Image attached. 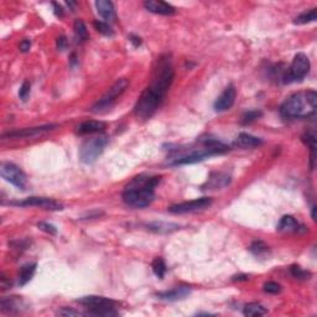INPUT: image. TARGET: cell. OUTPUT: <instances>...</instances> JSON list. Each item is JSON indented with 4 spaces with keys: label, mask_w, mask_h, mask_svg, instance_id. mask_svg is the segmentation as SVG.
I'll return each instance as SVG.
<instances>
[{
    "label": "cell",
    "mask_w": 317,
    "mask_h": 317,
    "mask_svg": "<svg viewBox=\"0 0 317 317\" xmlns=\"http://www.w3.org/2000/svg\"><path fill=\"white\" fill-rule=\"evenodd\" d=\"M161 177L156 175L137 176L124 189L122 198L128 207L145 208L155 200V189L160 184Z\"/></svg>",
    "instance_id": "obj_1"
},
{
    "label": "cell",
    "mask_w": 317,
    "mask_h": 317,
    "mask_svg": "<svg viewBox=\"0 0 317 317\" xmlns=\"http://www.w3.org/2000/svg\"><path fill=\"white\" fill-rule=\"evenodd\" d=\"M317 106L316 90H301L291 95L280 106L281 117L289 119H302L315 114Z\"/></svg>",
    "instance_id": "obj_2"
},
{
    "label": "cell",
    "mask_w": 317,
    "mask_h": 317,
    "mask_svg": "<svg viewBox=\"0 0 317 317\" xmlns=\"http://www.w3.org/2000/svg\"><path fill=\"white\" fill-rule=\"evenodd\" d=\"M203 148L201 149H194V150L190 151L189 154H185V155L178 156V158L173 159L172 162H170V165L172 166H178V165H191L196 164V162L203 161V160L212 158V156L220 155V154H224L227 151H230V148L225 144H223L222 142L217 139H207L201 140Z\"/></svg>",
    "instance_id": "obj_3"
},
{
    "label": "cell",
    "mask_w": 317,
    "mask_h": 317,
    "mask_svg": "<svg viewBox=\"0 0 317 317\" xmlns=\"http://www.w3.org/2000/svg\"><path fill=\"white\" fill-rule=\"evenodd\" d=\"M77 302H79V304L88 308L85 315L110 317L117 316L119 313L115 310V302L108 299V297L89 295V296L81 297V299L77 300Z\"/></svg>",
    "instance_id": "obj_4"
},
{
    "label": "cell",
    "mask_w": 317,
    "mask_h": 317,
    "mask_svg": "<svg viewBox=\"0 0 317 317\" xmlns=\"http://www.w3.org/2000/svg\"><path fill=\"white\" fill-rule=\"evenodd\" d=\"M164 98L160 97L158 93L151 90L150 88H145L140 97L138 98L137 104L134 107V114L135 117L139 119L148 120L153 117L161 106Z\"/></svg>",
    "instance_id": "obj_5"
},
{
    "label": "cell",
    "mask_w": 317,
    "mask_h": 317,
    "mask_svg": "<svg viewBox=\"0 0 317 317\" xmlns=\"http://www.w3.org/2000/svg\"><path fill=\"white\" fill-rule=\"evenodd\" d=\"M129 81L126 78H120L115 82L112 87L109 88L108 92L103 96L95 106L90 108V112L95 113V114H103L107 113L114 107L115 102L118 101V98L125 92V89L128 88Z\"/></svg>",
    "instance_id": "obj_6"
},
{
    "label": "cell",
    "mask_w": 317,
    "mask_h": 317,
    "mask_svg": "<svg viewBox=\"0 0 317 317\" xmlns=\"http://www.w3.org/2000/svg\"><path fill=\"white\" fill-rule=\"evenodd\" d=\"M109 142V138L106 135H99V137L92 138L83 142V144L79 148V159L83 164L92 165L97 161V159L102 155L104 148L107 147Z\"/></svg>",
    "instance_id": "obj_7"
},
{
    "label": "cell",
    "mask_w": 317,
    "mask_h": 317,
    "mask_svg": "<svg viewBox=\"0 0 317 317\" xmlns=\"http://www.w3.org/2000/svg\"><path fill=\"white\" fill-rule=\"evenodd\" d=\"M310 72V60L305 54H297L294 57L290 67L284 71L281 76V82L284 84L296 83L302 81Z\"/></svg>",
    "instance_id": "obj_8"
},
{
    "label": "cell",
    "mask_w": 317,
    "mask_h": 317,
    "mask_svg": "<svg viewBox=\"0 0 317 317\" xmlns=\"http://www.w3.org/2000/svg\"><path fill=\"white\" fill-rule=\"evenodd\" d=\"M0 175H2V177L5 181L18 187L19 190H23L24 191L26 189V175H25L24 171L20 167L16 166L13 162H3L2 166H0Z\"/></svg>",
    "instance_id": "obj_9"
},
{
    "label": "cell",
    "mask_w": 317,
    "mask_h": 317,
    "mask_svg": "<svg viewBox=\"0 0 317 317\" xmlns=\"http://www.w3.org/2000/svg\"><path fill=\"white\" fill-rule=\"evenodd\" d=\"M211 197H201L196 198L192 201H186V202L177 203L169 207V212L172 214H185V213H194V212L203 211V209L211 207L212 205Z\"/></svg>",
    "instance_id": "obj_10"
},
{
    "label": "cell",
    "mask_w": 317,
    "mask_h": 317,
    "mask_svg": "<svg viewBox=\"0 0 317 317\" xmlns=\"http://www.w3.org/2000/svg\"><path fill=\"white\" fill-rule=\"evenodd\" d=\"M59 128V124H45L40 126H32V128H24L19 130L8 131L3 134V139H23V138H34L37 135L49 133L54 129Z\"/></svg>",
    "instance_id": "obj_11"
},
{
    "label": "cell",
    "mask_w": 317,
    "mask_h": 317,
    "mask_svg": "<svg viewBox=\"0 0 317 317\" xmlns=\"http://www.w3.org/2000/svg\"><path fill=\"white\" fill-rule=\"evenodd\" d=\"M13 205L21 206V207H38L48 209V211H61L63 209L61 203L48 197H29L21 201V202H14Z\"/></svg>",
    "instance_id": "obj_12"
},
{
    "label": "cell",
    "mask_w": 317,
    "mask_h": 317,
    "mask_svg": "<svg viewBox=\"0 0 317 317\" xmlns=\"http://www.w3.org/2000/svg\"><path fill=\"white\" fill-rule=\"evenodd\" d=\"M237 90L233 84H230L228 87L224 88L220 96L216 99L213 104V108L216 112H225V110L231 109L233 107L234 102H236Z\"/></svg>",
    "instance_id": "obj_13"
},
{
    "label": "cell",
    "mask_w": 317,
    "mask_h": 317,
    "mask_svg": "<svg viewBox=\"0 0 317 317\" xmlns=\"http://www.w3.org/2000/svg\"><path fill=\"white\" fill-rule=\"evenodd\" d=\"M190 294H191V289H190L189 286H178V288L171 289V290L158 293L156 294V297H158L159 300H162V301L175 302L186 299Z\"/></svg>",
    "instance_id": "obj_14"
},
{
    "label": "cell",
    "mask_w": 317,
    "mask_h": 317,
    "mask_svg": "<svg viewBox=\"0 0 317 317\" xmlns=\"http://www.w3.org/2000/svg\"><path fill=\"white\" fill-rule=\"evenodd\" d=\"M144 7L148 12L158 14V15H173L176 12L172 5L161 0H148L144 3Z\"/></svg>",
    "instance_id": "obj_15"
},
{
    "label": "cell",
    "mask_w": 317,
    "mask_h": 317,
    "mask_svg": "<svg viewBox=\"0 0 317 317\" xmlns=\"http://www.w3.org/2000/svg\"><path fill=\"white\" fill-rule=\"evenodd\" d=\"M231 184V176L223 172H213L206 184L203 185V190H219L224 189Z\"/></svg>",
    "instance_id": "obj_16"
},
{
    "label": "cell",
    "mask_w": 317,
    "mask_h": 317,
    "mask_svg": "<svg viewBox=\"0 0 317 317\" xmlns=\"http://www.w3.org/2000/svg\"><path fill=\"white\" fill-rule=\"evenodd\" d=\"M25 304L18 296L3 297L0 301V310L4 313H19L24 310Z\"/></svg>",
    "instance_id": "obj_17"
},
{
    "label": "cell",
    "mask_w": 317,
    "mask_h": 317,
    "mask_svg": "<svg viewBox=\"0 0 317 317\" xmlns=\"http://www.w3.org/2000/svg\"><path fill=\"white\" fill-rule=\"evenodd\" d=\"M96 8H97V13L99 14L101 18H103L106 20V23H113L117 19L115 15L114 5L112 2L108 0H97L96 2Z\"/></svg>",
    "instance_id": "obj_18"
},
{
    "label": "cell",
    "mask_w": 317,
    "mask_h": 317,
    "mask_svg": "<svg viewBox=\"0 0 317 317\" xmlns=\"http://www.w3.org/2000/svg\"><path fill=\"white\" fill-rule=\"evenodd\" d=\"M106 129V123L99 122V120H87L79 124L76 129V133L79 135L97 134L102 133Z\"/></svg>",
    "instance_id": "obj_19"
},
{
    "label": "cell",
    "mask_w": 317,
    "mask_h": 317,
    "mask_svg": "<svg viewBox=\"0 0 317 317\" xmlns=\"http://www.w3.org/2000/svg\"><path fill=\"white\" fill-rule=\"evenodd\" d=\"M263 143H264V140L261 139V138L254 137V135L248 134V133H241L238 137H237V139L234 140V145L242 149L260 147Z\"/></svg>",
    "instance_id": "obj_20"
},
{
    "label": "cell",
    "mask_w": 317,
    "mask_h": 317,
    "mask_svg": "<svg viewBox=\"0 0 317 317\" xmlns=\"http://www.w3.org/2000/svg\"><path fill=\"white\" fill-rule=\"evenodd\" d=\"M301 228H304V227H302V225L300 224V223L297 222L293 216L288 214V216H284L283 218L280 219L277 230L283 233H295V232L301 231Z\"/></svg>",
    "instance_id": "obj_21"
},
{
    "label": "cell",
    "mask_w": 317,
    "mask_h": 317,
    "mask_svg": "<svg viewBox=\"0 0 317 317\" xmlns=\"http://www.w3.org/2000/svg\"><path fill=\"white\" fill-rule=\"evenodd\" d=\"M147 228L151 232L160 233V234H166L175 232V231L180 230V225L176 224V223H170V222H153L147 224Z\"/></svg>",
    "instance_id": "obj_22"
},
{
    "label": "cell",
    "mask_w": 317,
    "mask_h": 317,
    "mask_svg": "<svg viewBox=\"0 0 317 317\" xmlns=\"http://www.w3.org/2000/svg\"><path fill=\"white\" fill-rule=\"evenodd\" d=\"M36 266H37L36 263H29L21 266L18 278L19 286H25L32 278H34L35 273H36Z\"/></svg>",
    "instance_id": "obj_23"
},
{
    "label": "cell",
    "mask_w": 317,
    "mask_h": 317,
    "mask_svg": "<svg viewBox=\"0 0 317 317\" xmlns=\"http://www.w3.org/2000/svg\"><path fill=\"white\" fill-rule=\"evenodd\" d=\"M268 312L266 308L264 307L263 305L258 304V302H250V304L245 305L243 308V313L244 316L248 317H258V316H263Z\"/></svg>",
    "instance_id": "obj_24"
},
{
    "label": "cell",
    "mask_w": 317,
    "mask_h": 317,
    "mask_svg": "<svg viewBox=\"0 0 317 317\" xmlns=\"http://www.w3.org/2000/svg\"><path fill=\"white\" fill-rule=\"evenodd\" d=\"M316 8L313 9L308 10V12H305L302 14H300L296 19L294 20L295 24L297 25H305V24H310V23H315L317 19V12Z\"/></svg>",
    "instance_id": "obj_25"
},
{
    "label": "cell",
    "mask_w": 317,
    "mask_h": 317,
    "mask_svg": "<svg viewBox=\"0 0 317 317\" xmlns=\"http://www.w3.org/2000/svg\"><path fill=\"white\" fill-rule=\"evenodd\" d=\"M302 142L308 145L311 150V167H313V161H315V149H316V135L313 131H308L302 135Z\"/></svg>",
    "instance_id": "obj_26"
},
{
    "label": "cell",
    "mask_w": 317,
    "mask_h": 317,
    "mask_svg": "<svg viewBox=\"0 0 317 317\" xmlns=\"http://www.w3.org/2000/svg\"><path fill=\"white\" fill-rule=\"evenodd\" d=\"M73 30H74V34H76V37L78 38L81 42H84V41L88 40V31H87V27H85L84 23L82 20H76L74 21L73 25Z\"/></svg>",
    "instance_id": "obj_27"
},
{
    "label": "cell",
    "mask_w": 317,
    "mask_h": 317,
    "mask_svg": "<svg viewBox=\"0 0 317 317\" xmlns=\"http://www.w3.org/2000/svg\"><path fill=\"white\" fill-rule=\"evenodd\" d=\"M151 266H153L154 274H155L159 279H164L165 274H166V271H167V266H166V264H165L164 259H161V258L154 259Z\"/></svg>",
    "instance_id": "obj_28"
},
{
    "label": "cell",
    "mask_w": 317,
    "mask_h": 317,
    "mask_svg": "<svg viewBox=\"0 0 317 317\" xmlns=\"http://www.w3.org/2000/svg\"><path fill=\"white\" fill-rule=\"evenodd\" d=\"M263 117V112L259 109H252V110H247L244 113L243 117H242V124L243 125H248V124L254 123L255 120L260 119Z\"/></svg>",
    "instance_id": "obj_29"
},
{
    "label": "cell",
    "mask_w": 317,
    "mask_h": 317,
    "mask_svg": "<svg viewBox=\"0 0 317 317\" xmlns=\"http://www.w3.org/2000/svg\"><path fill=\"white\" fill-rule=\"evenodd\" d=\"M249 250L256 256H263L269 252V247L263 241H254L250 244Z\"/></svg>",
    "instance_id": "obj_30"
},
{
    "label": "cell",
    "mask_w": 317,
    "mask_h": 317,
    "mask_svg": "<svg viewBox=\"0 0 317 317\" xmlns=\"http://www.w3.org/2000/svg\"><path fill=\"white\" fill-rule=\"evenodd\" d=\"M95 27L98 32H101L104 36H113L114 35V31H113L112 26L106 21H101V20H96L95 21Z\"/></svg>",
    "instance_id": "obj_31"
},
{
    "label": "cell",
    "mask_w": 317,
    "mask_h": 317,
    "mask_svg": "<svg viewBox=\"0 0 317 317\" xmlns=\"http://www.w3.org/2000/svg\"><path fill=\"white\" fill-rule=\"evenodd\" d=\"M291 274L295 279H299V280H308L311 277V273L310 271H306L302 268H300L299 265H293L291 266Z\"/></svg>",
    "instance_id": "obj_32"
},
{
    "label": "cell",
    "mask_w": 317,
    "mask_h": 317,
    "mask_svg": "<svg viewBox=\"0 0 317 317\" xmlns=\"http://www.w3.org/2000/svg\"><path fill=\"white\" fill-rule=\"evenodd\" d=\"M264 291L268 294H279L281 291V286L275 281H268L264 284Z\"/></svg>",
    "instance_id": "obj_33"
},
{
    "label": "cell",
    "mask_w": 317,
    "mask_h": 317,
    "mask_svg": "<svg viewBox=\"0 0 317 317\" xmlns=\"http://www.w3.org/2000/svg\"><path fill=\"white\" fill-rule=\"evenodd\" d=\"M30 89H31V84H30L29 81H25L23 85L20 87V90H19V97L23 102L27 101V97L30 95Z\"/></svg>",
    "instance_id": "obj_34"
},
{
    "label": "cell",
    "mask_w": 317,
    "mask_h": 317,
    "mask_svg": "<svg viewBox=\"0 0 317 317\" xmlns=\"http://www.w3.org/2000/svg\"><path fill=\"white\" fill-rule=\"evenodd\" d=\"M56 315L59 316H65V317H68V316H81L82 313L79 312V311L77 310H73V308H70V307H62L60 308L59 311L56 312Z\"/></svg>",
    "instance_id": "obj_35"
},
{
    "label": "cell",
    "mask_w": 317,
    "mask_h": 317,
    "mask_svg": "<svg viewBox=\"0 0 317 317\" xmlns=\"http://www.w3.org/2000/svg\"><path fill=\"white\" fill-rule=\"evenodd\" d=\"M37 227L40 228L41 231H43V232L51 234V236H55V234L57 233V228L55 227L54 224H50V223H46V222H40L37 224Z\"/></svg>",
    "instance_id": "obj_36"
},
{
    "label": "cell",
    "mask_w": 317,
    "mask_h": 317,
    "mask_svg": "<svg viewBox=\"0 0 317 317\" xmlns=\"http://www.w3.org/2000/svg\"><path fill=\"white\" fill-rule=\"evenodd\" d=\"M67 45H68V41H67V37L66 36H60V37H57V40H56V46H57V49L60 50V51H65L66 49H67Z\"/></svg>",
    "instance_id": "obj_37"
},
{
    "label": "cell",
    "mask_w": 317,
    "mask_h": 317,
    "mask_svg": "<svg viewBox=\"0 0 317 317\" xmlns=\"http://www.w3.org/2000/svg\"><path fill=\"white\" fill-rule=\"evenodd\" d=\"M19 48H20L21 52H27L30 49H31V41L27 40V38H25V40L21 41L20 46H19Z\"/></svg>",
    "instance_id": "obj_38"
},
{
    "label": "cell",
    "mask_w": 317,
    "mask_h": 317,
    "mask_svg": "<svg viewBox=\"0 0 317 317\" xmlns=\"http://www.w3.org/2000/svg\"><path fill=\"white\" fill-rule=\"evenodd\" d=\"M52 5H54V8H55V14H56L59 18H62L63 16V8L60 4H57V3H52Z\"/></svg>",
    "instance_id": "obj_39"
},
{
    "label": "cell",
    "mask_w": 317,
    "mask_h": 317,
    "mask_svg": "<svg viewBox=\"0 0 317 317\" xmlns=\"http://www.w3.org/2000/svg\"><path fill=\"white\" fill-rule=\"evenodd\" d=\"M129 40H130V42L133 43L135 48H139V46L142 45V38H140L139 36H135V35H130Z\"/></svg>",
    "instance_id": "obj_40"
},
{
    "label": "cell",
    "mask_w": 317,
    "mask_h": 317,
    "mask_svg": "<svg viewBox=\"0 0 317 317\" xmlns=\"http://www.w3.org/2000/svg\"><path fill=\"white\" fill-rule=\"evenodd\" d=\"M248 279H249V277H248V275H236V277H233V280L234 281H242V280H244V281H247Z\"/></svg>",
    "instance_id": "obj_41"
},
{
    "label": "cell",
    "mask_w": 317,
    "mask_h": 317,
    "mask_svg": "<svg viewBox=\"0 0 317 317\" xmlns=\"http://www.w3.org/2000/svg\"><path fill=\"white\" fill-rule=\"evenodd\" d=\"M311 216H312L313 220H316V206H313L312 207V213H311Z\"/></svg>",
    "instance_id": "obj_42"
}]
</instances>
